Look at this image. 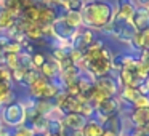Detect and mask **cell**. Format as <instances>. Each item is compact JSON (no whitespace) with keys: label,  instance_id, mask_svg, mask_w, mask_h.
<instances>
[{"label":"cell","instance_id":"7","mask_svg":"<svg viewBox=\"0 0 149 136\" xmlns=\"http://www.w3.org/2000/svg\"><path fill=\"white\" fill-rule=\"evenodd\" d=\"M95 39H96L95 31H91V29H88V27L82 26L80 29H79V32L75 34L74 40L71 42V46H72V50H75V51L84 53L85 50L88 48V45H90Z\"/></svg>","mask_w":149,"mask_h":136},{"label":"cell","instance_id":"24","mask_svg":"<svg viewBox=\"0 0 149 136\" xmlns=\"http://www.w3.org/2000/svg\"><path fill=\"white\" fill-rule=\"evenodd\" d=\"M3 128V123H2V120H0V130Z\"/></svg>","mask_w":149,"mask_h":136},{"label":"cell","instance_id":"20","mask_svg":"<svg viewBox=\"0 0 149 136\" xmlns=\"http://www.w3.org/2000/svg\"><path fill=\"white\" fill-rule=\"evenodd\" d=\"M11 136H32V130L27 128V126H24V125H21V126L13 128Z\"/></svg>","mask_w":149,"mask_h":136},{"label":"cell","instance_id":"13","mask_svg":"<svg viewBox=\"0 0 149 136\" xmlns=\"http://www.w3.org/2000/svg\"><path fill=\"white\" fill-rule=\"evenodd\" d=\"M0 3L7 8V11L15 18V19H18V18L21 16L24 0H0Z\"/></svg>","mask_w":149,"mask_h":136},{"label":"cell","instance_id":"2","mask_svg":"<svg viewBox=\"0 0 149 136\" xmlns=\"http://www.w3.org/2000/svg\"><path fill=\"white\" fill-rule=\"evenodd\" d=\"M148 75H149V69L139 61V58L125 64L120 71H117V78H119L120 87L138 88Z\"/></svg>","mask_w":149,"mask_h":136},{"label":"cell","instance_id":"17","mask_svg":"<svg viewBox=\"0 0 149 136\" xmlns=\"http://www.w3.org/2000/svg\"><path fill=\"white\" fill-rule=\"evenodd\" d=\"M58 3L64 5L68 10H75V11H80L84 2L82 0H58Z\"/></svg>","mask_w":149,"mask_h":136},{"label":"cell","instance_id":"9","mask_svg":"<svg viewBox=\"0 0 149 136\" xmlns=\"http://www.w3.org/2000/svg\"><path fill=\"white\" fill-rule=\"evenodd\" d=\"M87 120L88 119L85 115H82L80 112H68L64 115V119L61 120V123L66 128H71V130H74V131L80 133V130L85 126Z\"/></svg>","mask_w":149,"mask_h":136},{"label":"cell","instance_id":"12","mask_svg":"<svg viewBox=\"0 0 149 136\" xmlns=\"http://www.w3.org/2000/svg\"><path fill=\"white\" fill-rule=\"evenodd\" d=\"M104 128H103V123L100 120H96L95 117L87 120L85 126L80 130V136H103Z\"/></svg>","mask_w":149,"mask_h":136},{"label":"cell","instance_id":"10","mask_svg":"<svg viewBox=\"0 0 149 136\" xmlns=\"http://www.w3.org/2000/svg\"><path fill=\"white\" fill-rule=\"evenodd\" d=\"M127 119L135 126H146L149 125V107H133L128 112Z\"/></svg>","mask_w":149,"mask_h":136},{"label":"cell","instance_id":"23","mask_svg":"<svg viewBox=\"0 0 149 136\" xmlns=\"http://www.w3.org/2000/svg\"><path fill=\"white\" fill-rule=\"evenodd\" d=\"M138 2V5H148L149 3V0H136Z\"/></svg>","mask_w":149,"mask_h":136},{"label":"cell","instance_id":"1","mask_svg":"<svg viewBox=\"0 0 149 136\" xmlns=\"http://www.w3.org/2000/svg\"><path fill=\"white\" fill-rule=\"evenodd\" d=\"M80 16L84 27L104 31L116 16V3L112 0H91L82 5Z\"/></svg>","mask_w":149,"mask_h":136},{"label":"cell","instance_id":"15","mask_svg":"<svg viewBox=\"0 0 149 136\" xmlns=\"http://www.w3.org/2000/svg\"><path fill=\"white\" fill-rule=\"evenodd\" d=\"M63 18H64L66 21H68L71 26L74 27H82L84 24H82V16H80V11H75V10H68L64 15H63Z\"/></svg>","mask_w":149,"mask_h":136},{"label":"cell","instance_id":"14","mask_svg":"<svg viewBox=\"0 0 149 136\" xmlns=\"http://www.w3.org/2000/svg\"><path fill=\"white\" fill-rule=\"evenodd\" d=\"M15 18L7 11V8L0 3V32H7L15 26Z\"/></svg>","mask_w":149,"mask_h":136},{"label":"cell","instance_id":"18","mask_svg":"<svg viewBox=\"0 0 149 136\" xmlns=\"http://www.w3.org/2000/svg\"><path fill=\"white\" fill-rule=\"evenodd\" d=\"M0 82H5V83H11V71L0 61Z\"/></svg>","mask_w":149,"mask_h":136},{"label":"cell","instance_id":"16","mask_svg":"<svg viewBox=\"0 0 149 136\" xmlns=\"http://www.w3.org/2000/svg\"><path fill=\"white\" fill-rule=\"evenodd\" d=\"M47 58H48V56H47L43 51H40V50H36V51L31 55V64H32V69L39 71V69L42 67L43 64H45Z\"/></svg>","mask_w":149,"mask_h":136},{"label":"cell","instance_id":"22","mask_svg":"<svg viewBox=\"0 0 149 136\" xmlns=\"http://www.w3.org/2000/svg\"><path fill=\"white\" fill-rule=\"evenodd\" d=\"M103 136H119V135H116V133H114V131H107V130H104Z\"/></svg>","mask_w":149,"mask_h":136},{"label":"cell","instance_id":"4","mask_svg":"<svg viewBox=\"0 0 149 136\" xmlns=\"http://www.w3.org/2000/svg\"><path fill=\"white\" fill-rule=\"evenodd\" d=\"M50 27H52L53 37H55L58 42H64V43H71L72 40H74L75 34L79 32V29H80V27L77 29V27L71 26V24H69L63 16L56 18V19L52 23Z\"/></svg>","mask_w":149,"mask_h":136},{"label":"cell","instance_id":"5","mask_svg":"<svg viewBox=\"0 0 149 136\" xmlns=\"http://www.w3.org/2000/svg\"><path fill=\"white\" fill-rule=\"evenodd\" d=\"M119 112V98L117 96H109L104 101H101L100 104L95 106V114L93 117L100 122H103L104 119L114 115V114Z\"/></svg>","mask_w":149,"mask_h":136},{"label":"cell","instance_id":"3","mask_svg":"<svg viewBox=\"0 0 149 136\" xmlns=\"http://www.w3.org/2000/svg\"><path fill=\"white\" fill-rule=\"evenodd\" d=\"M0 120L3 126L8 128H16V126L24 125L26 122V109L19 99H15L8 104L0 106Z\"/></svg>","mask_w":149,"mask_h":136},{"label":"cell","instance_id":"6","mask_svg":"<svg viewBox=\"0 0 149 136\" xmlns=\"http://www.w3.org/2000/svg\"><path fill=\"white\" fill-rule=\"evenodd\" d=\"M95 85L98 88L107 93L109 96H117L119 94V90H120V83H119V78L114 77V72L111 71L109 74L106 75H101V77H96L95 78Z\"/></svg>","mask_w":149,"mask_h":136},{"label":"cell","instance_id":"21","mask_svg":"<svg viewBox=\"0 0 149 136\" xmlns=\"http://www.w3.org/2000/svg\"><path fill=\"white\" fill-rule=\"evenodd\" d=\"M36 2H39L42 5H47V7H55V5H58V0H36Z\"/></svg>","mask_w":149,"mask_h":136},{"label":"cell","instance_id":"11","mask_svg":"<svg viewBox=\"0 0 149 136\" xmlns=\"http://www.w3.org/2000/svg\"><path fill=\"white\" fill-rule=\"evenodd\" d=\"M47 85H48V80H47L45 77H42V75H39L32 83L27 85V94L32 96V98H36V99H42Z\"/></svg>","mask_w":149,"mask_h":136},{"label":"cell","instance_id":"25","mask_svg":"<svg viewBox=\"0 0 149 136\" xmlns=\"http://www.w3.org/2000/svg\"><path fill=\"white\" fill-rule=\"evenodd\" d=\"M144 7H146V8H148V11H149V3H148V5H144Z\"/></svg>","mask_w":149,"mask_h":136},{"label":"cell","instance_id":"19","mask_svg":"<svg viewBox=\"0 0 149 136\" xmlns=\"http://www.w3.org/2000/svg\"><path fill=\"white\" fill-rule=\"evenodd\" d=\"M24 74H26V69H15V71H11V82H16V83H23L24 80Z\"/></svg>","mask_w":149,"mask_h":136},{"label":"cell","instance_id":"8","mask_svg":"<svg viewBox=\"0 0 149 136\" xmlns=\"http://www.w3.org/2000/svg\"><path fill=\"white\" fill-rule=\"evenodd\" d=\"M132 24L136 29V32H143V31L149 29V11L144 5H138L132 16Z\"/></svg>","mask_w":149,"mask_h":136}]
</instances>
